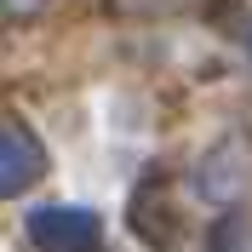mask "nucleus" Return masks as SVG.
Masks as SVG:
<instances>
[{
    "instance_id": "obj_1",
    "label": "nucleus",
    "mask_w": 252,
    "mask_h": 252,
    "mask_svg": "<svg viewBox=\"0 0 252 252\" xmlns=\"http://www.w3.org/2000/svg\"><path fill=\"white\" fill-rule=\"evenodd\" d=\"M29 229H34L40 247H92V241H97V223L86 218V212H58V206L34 212Z\"/></svg>"
},
{
    "instance_id": "obj_2",
    "label": "nucleus",
    "mask_w": 252,
    "mask_h": 252,
    "mask_svg": "<svg viewBox=\"0 0 252 252\" xmlns=\"http://www.w3.org/2000/svg\"><path fill=\"white\" fill-rule=\"evenodd\" d=\"M40 172V143L29 138V126H6V189H23Z\"/></svg>"
}]
</instances>
